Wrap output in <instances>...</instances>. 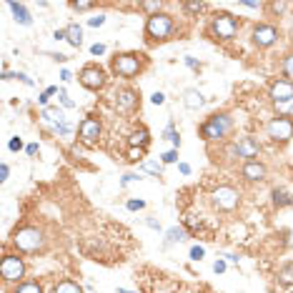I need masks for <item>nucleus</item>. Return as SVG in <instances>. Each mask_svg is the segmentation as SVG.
<instances>
[{
  "mask_svg": "<svg viewBox=\"0 0 293 293\" xmlns=\"http://www.w3.org/2000/svg\"><path fill=\"white\" fill-rule=\"evenodd\" d=\"M276 38H278V30L273 28V25H258L253 30V43L255 45H273L276 43Z\"/></svg>",
  "mask_w": 293,
  "mask_h": 293,
  "instance_id": "9b49d317",
  "label": "nucleus"
},
{
  "mask_svg": "<svg viewBox=\"0 0 293 293\" xmlns=\"http://www.w3.org/2000/svg\"><path fill=\"white\" fill-rule=\"evenodd\" d=\"M126 206H128V210H143V208H145V203H143V201H135V198L128 201Z\"/></svg>",
  "mask_w": 293,
  "mask_h": 293,
  "instance_id": "f704fd0d",
  "label": "nucleus"
},
{
  "mask_svg": "<svg viewBox=\"0 0 293 293\" xmlns=\"http://www.w3.org/2000/svg\"><path fill=\"white\" fill-rule=\"evenodd\" d=\"M98 135H100V123H98L95 118H85V121L81 123V140L90 145V143L98 140Z\"/></svg>",
  "mask_w": 293,
  "mask_h": 293,
  "instance_id": "ddd939ff",
  "label": "nucleus"
},
{
  "mask_svg": "<svg viewBox=\"0 0 293 293\" xmlns=\"http://www.w3.org/2000/svg\"><path fill=\"white\" fill-rule=\"evenodd\" d=\"M90 53H93V55H103V53H105V45H103V43H95V45H90Z\"/></svg>",
  "mask_w": 293,
  "mask_h": 293,
  "instance_id": "ea45409f",
  "label": "nucleus"
},
{
  "mask_svg": "<svg viewBox=\"0 0 293 293\" xmlns=\"http://www.w3.org/2000/svg\"><path fill=\"white\" fill-rule=\"evenodd\" d=\"M145 35L151 41H166L173 35V18L166 13H153L145 23Z\"/></svg>",
  "mask_w": 293,
  "mask_h": 293,
  "instance_id": "f257e3e1",
  "label": "nucleus"
},
{
  "mask_svg": "<svg viewBox=\"0 0 293 293\" xmlns=\"http://www.w3.org/2000/svg\"><path fill=\"white\" fill-rule=\"evenodd\" d=\"M186 238V233H183L180 228H170L168 231V243H178V241H183Z\"/></svg>",
  "mask_w": 293,
  "mask_h": 293,
  "instance_id": "bb28decb",
  "label": "nucleus"
},
{
  "mask_svg": "<svg viewBox=\"0 0 293 293\" xmlns=\"http://www.w3.org/2000/svg\"><path fill=\"white\" fill-rule=\"evenodd\" d=\"M238 198L241 196L233 188H228V186L215 188V193H213V203H215V208H221V210H233L238 206Z\"/></svg>",
  "mask_w": 293,
  "mask_h": 293,
  "instance_id": "6e6552de",
  "label": "nucleus"
},
{
  "mask_svg": "<svg viewBox=\"0 0 293 293\" xmlns=\"http://www.w3.org/2000/svg\"><path fill=\"white\" fill-rule=\"evenodd\" d=\"M15 293H43V291H41L38 283H23V286L15 288Z\"/></svg>",
  "mask_w": 293,
  "mask_h": 293,
  "instance_id": "393cba45",
  "label": "nucleus"
},
{
  "mask_svg": "<svg viewBox=\"0 0 293 293\" xmlns=\"http://www.w3.org/2000/svg\"><path fill=\"white\" fill-rule=\"evenodd\" d=\"M186 8H188V10H203L206 5H203V3H188Z\"/></svg>",
  "mask_w": 293,
  "mask_h": 293,
  "instance_id": "de8ad7c7",
  "label": "nucleus"
},
{
  "mask_svg": "<svg viewBox=\"0 0 293 293\" xmlns=\"http://www.w3.org/2000/svg\"><path fill=\"white\" fill-rule=\"evenodd\" d=\"M8 175H10V168L3 163V166H0V178H3V180H8Z\"/></svg>",
  "mask_w": 293,
  "mask_h": 293,
  "instance_id": "a18cd8bd",
  "label": "nucleus"
},
{
  "mask_svg": "<svg viewBox=\"0 0 293 293\" xmlns=\"http://www.w3.org/2000/svg\"><path fill=\"white\" fill-rule=\"evenodd\" d=\"M186 65H191V68H198V60H196V58H191V55H186Z\"/></svg>",
  "mask_w": 293,
  "mask_h": 293,
  "instance_id": "09e8293b",
  "label": "nucleus"
},
{
  "mask_svg": "<svg viewBox=\"0 0 293 293\" xmlns=\"http://www.w3.org/2000/svg\"><path fill=\"white\" fill-rule=\"evenodd\" d=\"M278 278L283 281V283H293V268L288 266V268H283L281 273H278Z\"/></svg>",
  "mask_w": 293,
  "mask_h": 293,
  "instance_id": "c85d7f7f",
  "label": "nucleus"
},
{
  "mask_svg": "<svg viewBox=\"0 0 293 293\" xmlns=\"http://www.w3.org/2000/svg\"><path fill=\"white\" fill-rule=\"evenodd\" d=\"M231 156H236V158H253V156H258V143H255L253 138H241L231 148Z\"/></svg>",
  "mask_w": 293,
  "mask_h": 293,
  "instance_id": "9d476101",
  "label": "nucleus"
},
{
  "mask_svg": "<svg viewBox=\"0 0 293 293\" xmlns=\"http://www.w3.org/2000/svg\"><path fill=\"white\" fill-rule=\"evenodd\" d=\"M231 118L226 116V113H221V116H210L203 126H201V135L206 138V140H221V138H226L228 133H231Z\"/></svg>",
  "mask_w": 293,
  "mask_h": 293,
  "instance_id": "f03ea898",
  "label": "nucleus"
},
{
  "mask_svg": "<svg viewBox=\"0 0 293 293\" xmlns=\"http://www.w3.org/2000/svg\"><path fill=\"white\" fill-rule=\"evenodd\" d=\"M43 121H45V123H50V126H55V123H63V121H65V116H63L60 108L48 105V108H43Z\"/></svg>",
  "mask_w": 293,
  "mask_h": 293,
  "instance_id": "f3484780",
  "label": "nucleus"
},
{
  "mask_svg": "<svg viewBox=\"0 0 293 293\" xmlns=\"http://www.w3.org/2000/svg\"><path fill=\"white\" fill-rule=\"evenodd\" d=\"M138 70H140V60L133 53L118 55L113 60V73H116V76H121V78H133V76H138Z\"/></svg>",
  "mask_w": 293,
  "mask_h": 293,
  "instance_id": "39448f33",
  "label": "nucleus"
},
{
  "mask_svg": "<svg viewBox=\"0 0 293 293\" xmlns=\"http://www.w3.org/2000/svg\"><path fill=\"white\" fill-rule=\"evenodd\" d=\"M116 98H118V108H121V111H128V108L135 105V93H133V90H123V93L116 95Z\"/></svg>",
  "mask_w": 293,
  "mask_h": 293,
  "instance_id": "6ab92c4d",
  "label": "nucleus"
},
{
  "mask_svg": "<svg viewBox=\"0 0 293 293\" xmlns=\"http://www.w3.org/2000/svg\"><path fill=\"white\" fill-rule=\"evenodd\" d=\"M210 33L215 35V38H221V41H231V38H236V33H238V23L228 13H218V15H213Z\"/></svg>",
  "mask_w": 293,
  "mask_h": 293,
  "instance_id": "7ed1b4c3",
  "label": "nucleus"
},
{
  "mask_svg": "<svg viewBox=\"0 0 293 293\" xmlns=\"http://www.w3.org/2000/svg\"><path fill=\"white\" fill-rule=\"evenodd\" d=\"M58 98H60V103H63L65 108H76V103H73V100L68 98V93H65V90H58Z\"/></svg>",
  "mask_w": 293,
  "mask_h": 293,
  "instance_id": "7c9ffc66",
  "label": "nucleus"
},
{
  "mask_svg": "<svg viewBox=\"0 0 293 293\" xmlns=\"http://www.w3.org/2000/svg\"><path fill=\"white\" fill-rule=\"evenodd\" d=\"M268 135L276 143H288L293 138V121H288V118H273L268 123Z\"/></svg>",
  "mask_w": 293,
  "mask_h": 293,
  "instance_id": "0eeeda50",
  "label": "nucleus"
},
{
  "mask_svg": "<svg viewBox=\"0 0 293 293\" xmlns=\"http://www.w3.org/2000/svg\"><path fill=\"white\" fill-rule=\"evenodd\" d=\"M271 98H273V103L293 100V81H276L271 85Z\"/></svg>",
  "mask_w": 293,
  "mask_h": 293,
  "instance_id": "f8f14e48",
  "label": "nucleus"
},
{
  "mask_svg": "<svg viewBox=\"0 0 293 293\" xmlns=\"http://www.w3.org/2000/svg\"><path fill=\"white\" fill-rule=\"evenodd\" d=\"M53 293H83V291H81V286H78V283L63 281V283H58V286H55V291H53Z\"/></svg>",
  "mask_w": 293,
  "mask_h": 293,
  "instance_id": "412c9836",
  "label": "nucleus"
},
{
  "mask_svg": "<svg viewBox=\"0 0 293 293\" xmlns=\"http://www.w3.org/2000/svg\"><path fill=\"white\" fill-rule=\"evenodd\" d=\"M103 23H105V18H103V15H95V18H88V25H90V28H98V25H103Z\"/></svg>",
  "mask_w": 293,
  "mask_h": 293,
  "instance_id": "c9c22d12",
  "label": "nucleus"
},
{
  "mask_svg": "<svg viewBox=\"0 0 293 293\" xmlns=\"http://www.w3.org/2000/svg\"><path fill=\"white\" fill-rule=\"evenodd\" d=\"M243 178L246 180H263L266 178V168L258 163V161H248L243 166Z\"/></svg>",
  "mask_w": 293,
  "mask_h": 293,
  "instance_id": "4468645a",
  "label": "nucleus"
},
{
  "mask_svg": "<svg viewBox=\"0 0 293 293\" xmlns=\"http://www.w3.org/2000/svg\"><path fill=\"white\" fill-rule=\"evenodd\" d=\"M183 103H186V108H191V111H196V108H201L206 100H203V95L198 93V90H186V93H183Z\"/></svg>",
  "mask_w": 293,
  "mask_h": 293,
  "instance_id": "dca6fc26",
  "label": "nucleus"
},
{
  "mask_svg": "<svg viewBox=\"0 0 293 293\" xmlns=\"http://www.w3.org/2000/svg\"><path fill=\"white\" fill-rule=\"evenodd\" d=\"M55 41H65V30H55Z\"/></svg>",
  "mask_w": 293,
  "mask_h": 293,
  "instance_id": "603ef678",
  "label": "nucleus"
},
{
  "mask_svg": "<svg viewBox=\"0 0 293 293\" xmlns=\"http://www.w3.org/2000/svg\"><path fill=\"white\" fill-rule=\"evenodd\" d=\"M10 10H13V15H15V20L20 23V25H30V13H28V8L23 5V3H10Z\"/></svg>",
  "mask_w": 293,
  "mask_h": 293,
  "instance_id": "a211bd4d",
  "label": "nucleus"
},
{
  "mask_svg": "<svg viewBox=\"0 0 293 293\" xmlns=\"http://www.w3.org/2000/svg\"><path fill=\"white\" fill-rule=\"evenodd\" d=\"M273 201H276V206H288V203H291V196H288L283 188H276V191H273Z\"/></svg>",
  "mask_w": 293,
  "mask_h": 293,
  "instance_id": "5701e85b",
  "label": "nucleus"
},
{
  "mask_svg": "<svg viewBox=\"0 0 293 293\" xmlns=\"http://www.w3.org/2000/svg\"><path fill=\"white\" fill-rule=\"evenodd\" d=\"M81 83H83L85 88H90V90H98V88L105 85V73H103L100 68H95V65H88V68H83V73H81Z\"/></svg>",
  "mask_w": 293,
  "mask_h": 293,
  "instance_id": "1a4fd4ad",
  "label": "nucleus"
},
{
  "mask_svg": "<svg viewBox=\"0 0 293 293\" xmlns=\"http://www.w3.org/2000/svg\"><path fill=\"white\" fill-rule=\"evenodd\" d=\"M128 158H130V161H140V158H143V148H130Z\"/></svg>",
  "mask_w": 293,
  "mask_h": 293,
  "instance_id": "4c0bfd02",
  "label": "nucleus"
},
{
  "mask_svg": "<svg viewBox=\"0 0 293 293\" xmlns=\"http://www.w3.org/2000/svg\"><path fill=\"white\" fill-rule=\"evenodd\" d=\"M163 138H166V140H170V143L175 145V148L180 145V135L175 133V128H173V121H170V123L166 126V130H163Z\"/></svg>",
  "mask_w": 293,
  "mask_h": 293,
  "instance_id": "4be33fe9",
  "label": "nucleus"
},
{
  "mask_svg": "<svg viewBox=\"0 0 293 293\" xmlns=\"http://www.w3.org/2000/svg\"><path fill=\"white\" fill-rule=\"evenodd\" d=\"M283 70H286V76L293 81V55H288V58L283 60Z\"/></svg>",
  "mask_w": 293,
  "mask_h": 293,
  "instance_id": "c756f323",
  "label": "nucleus"
},
{
  "mask_svg": "<svg viewBox=\"0 0 293 293\" xmlns=\"http://www.w3.org/2000/svg\"><path fill=\"white\" fill-rule=\"evenodd\" d=\"M203 253H206V251H203L201 246H193V248H191V258H193V261H201Z\"/></svg>",
  "mask_w": 293,
  "mask_h": 293,
  "instance_id": "473e14b6",
  "label": "nucleus"
},
{
  "mask_svg": "<svg viewBox=\"0 0 293 293\" xmlns=\"http://www.w3.org/2000/svg\"><path fill=\"white\" fill-rule=\"evenodd\" d=\"M35 153H38V145L30 143V145H28V156H35Z\"/></svg>",
  "mask_w": 293,
  "mask_h": 293,
  "instance_id": "8fccbe9b",
  "label": "nucleus"
},
{
  "mask_svg": "<svg viewBox=\"0 0 293 293\" xmlns=\"http://www.w3.org/2000/svg\"><path fill=\"white\" fill-rule=\"evenodd\" d=\"M140 168H143V170H148V173H156V175L163 170V166H161V163H156V161H143V163H140Z\"/></svg>",
  "mask_w": 293,
  "mask_h": 293,
  "instance_id": "b1692460",
  "label": "nucleus"
},
{
  "mask_svg": "<svg viewBox=\"0 0 293 293\" xmlns=\"http://www.w3.org/2000/svg\"><path fill=\"white\" fill-rule=\"evenodd\" d=\"M151 103H153V105H163V103H166V95H163V93H153V95H151Z\"/></svg>",
  "mask_w": 293,
  "mask_h": 293,
  "instance_id": "e433bc0d",
  "label": "nucleus"
},
{
  "mask_svg": "<svg viewBox=\"0 0 293 293\" xmlns=\"http://www.w3.org/2000/svg\"><path fill=\"white\" fill-rule=\"evenodd\" d=\"M70 8H73V10H90L93 3H70Z\"/></svg>",
  "mask_w": 293,
  "mask_h": 293,
  "instance_id": "58836bf2",
  "label": "nucleus"
},
{
  "mask_svg": "<svg viewBox=\"0 0 293 293\" xmlns=\"http://www.w3.org/2000/svg\"><path fill=\"white\" fill-rule=\"evenodd\" d=\"M276 111L281 116H293V100H286V103H276Z\"/></svg>",
  "mask_w": 293,
  "mask_h": 293,
  "instance_id": "a878e982",
  "label": "nucleus"
},
{
  "mask_svg": "<svg viewBox=\"0 0 293 293\" xmlns=\"http://www.w3.org/2000/svg\"><path fill=\"white\" fill-rule=\"evenodd\" d=\"M213 271H215V273H223V271H226V261H215V263H213Z\"/></svg>",
  "mask_w": 293,
  "mask_h": 293,
  "instance_id": "79ce46f5",
  "label": "nucleus"
},
{
  "mask_svg": "<svg viewBox=\"0 0 293 293\" xmlns=\"http://www.w3.org/2000/svg\"><path fill=\"white\" fill-rule=\"evenodd\" d=\"M148 226H151V228H161V223H158V221H153V218H148Z\"/></svg>",
  "mask_w": 293,
  "mask_h": 293,
  "instance_id": "864d4df0",
  "label": "nucleus"
},
{
  "mask_svg": "<svg viewBox=\"0 0 293 293\" xmlns=\"http://www.w3.org/2000/svg\"><path fill=\"white\" fill-rule=\"evenodd\" d=\"M53 130H55L58 135H65V138L70 135V126H68L65 121H63V123H55V126H53Z\"/></svg>",
  "mask_w": 293,
  "mask_h": 293,
  "instance_id": "cd10ccee",
  "label": "nucleus"
},
{
  "mask_svg": "<svg viewBox=\"0 0 293 293\" xmlns=\"http://www.w3.org/2000/svg\"><path fill=\"white\" fill-rule=\"evenodd\" d=\"M145 143H148V130L138 128V130L130 135V145H133V148H138V145H145Z\"/></svg>",
  "mask_w": 293,
  "mask_h": 293,
  "instance_id": "aec40b11",
  "label": "nucleus"
},
{
  "mask_svg": "<svg viewBox=\"0 0 293 293\" xmlns=\"http://www.w3.org/2000/svg\"><path fill=\"white\" fill-rule=\"evenodd\" d=\"M140 8H145V10H161V3H140Z\"/></svg>",
  "mask_w": 293,
  "mask_h": 293,
  "instance_id": "37998d69",
  "label": "nucleus"
},
{
  "mask_svg": "<svg viewBox=\"0 0 293 293\" xmlns=\"http://www.w3.org/2000/svg\"><path fill=\"white\" fill-rule=\"evenodd\" d=\"M20 148H23V140L20 138H13L10 140V151H20Z\"/></svg>",
  "mask_w": 293,
  "mask_h": 293,
  "instance_id": "a19ab883",
  "label": "nucleus"
},
{
  "mask_svg": "<svg viewBox=\"0 0 293 293\" xmlns=\"http://www.w3.org/2000/svg\"><path fill=\"white\" fill-rule=\"evenodd\" d=\"M13 243H15L20 251L33 253V251H38V248L43 246V233H41L38 228H20V231L15 233Z\"/></svg>",
  "mask_w": 293,
  "mask_h": 293,
  "instance_id": "20e7f679",
  "label": "nucleus"
},
{
  "mask_svg": "<svg viewBox=\"0 0 293 293\" xmlns=\"http://www.w3.org/2000/svg\"><path fill=\"white\" fill-rule=\"evenodd\" d=\"M53 93H58V88H48V90H45V93H43V95H41V98H38V100H41V105H43V108H48V98H50V95H53Z\"/></svg>",
  "mask_w": 293,
  "mask_h": 293,
  "instance_id": "2f4dec72",
  "label": "nucleus"
},
{
  "mask_svg": "<svg viewBox=\"0 0 293 293\" xmlns=\"http://www.w3.org/2000/svg\"><path fill=\"white\" fill-rule=\"evenodd\" d=\"M65 41H68L70 45L81 48V43H83V28H81L78 23H70V25L65 28Z\"/></svg>",
  "mask_w": 293,
  "mask_h": 293,
  "instance_id": "2eb2a0df",
  "label": "nucleus"
},
{
  "mask_svg": "<svg viewBox=\"0 0 293 293\" xmlns=\"http://www.w3.org/2000/svg\"><path fill=\"white\" fill-rule=\"evenodd\" d=\"M23 273H25V266H23V261L18 258V255H5L3 266H0V276H3V281L5 283H15V281L23 278Z\"/></svg>",
  "mask_w": 293,
  "mask_h": 293,
  "instance_id": "423d86ee",
  "label": "nucleus"
},
{
  "mask_svg": "<svg viewBox=\"0 0 293 293\" xmlns=\"http://www.w3.org/2000/svg\"><path fill=\"white\" fill-rule=\"evenodd\" d=\"M70 78H73V76H70V70H63V73H60V81H65V83H68Z\"/></svg>",
  "mask_w": 293,
  "mask_h": 293,
  "instance_id": "3c124183",
  "label": "nucleus"
},
{
  "mask_svg": "<svg viewBox=\"0 0 293 293\" xmlns=\"http://www.w3.org/2000/svg\"><path fill=\"white\" fill-rule=\"evenodd\" d=\"M138 180V175L135 173H128V175H123V186H128V183H135Z\"/></svg>",
  "mask_w": 293,
  "mask_h": 293,
  "instance_id": "c03bdc74",
  "label": "nucleus"
},
{
  "mask_svg": "<svg viewBox=\"0 0 293 293\" xmlns=\"http://www.w3.org/2000/svg\"><path fill=\"white\" fill-rule=\"evenodd\" d=\"M178 170H180L183 175H188V173H191V166H188V163H180V166H178Z\"/></svg>",
  "mask_w": 293,
  "mask_h": 293,
  "instance_id": "49530a36",
  "label": "nucleus"
},
{
  "mask_svg": "<svg viewBox=\"0 0 293 293\" xmlns=\"http://www.w3.org/2000/svg\"><path fill=\"white\" fill-rule=\"evenodd\" d=\"M161 158H163V163H175V161H178V151H168V153H163Z\"/></svg>",
  "mask_w": 293,
  "mask_h": 293,
  "instance_id": "72a5a7b5",
  "label": "nucleus"
}]
</instances>
